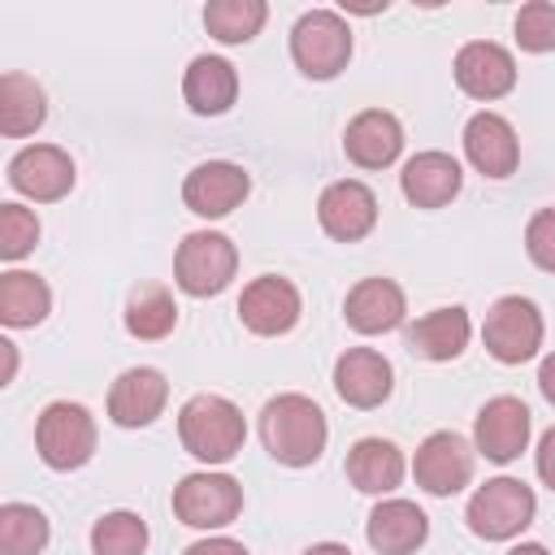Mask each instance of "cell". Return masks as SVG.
Here are the masks:
<instances>
[{"mask_svg": "<svg viewBox=\"0 0 555 555\" xmlns=\"http://www.w3.org/2000/svg\"><path fill=\"white\" fill-rule=\"evenodd\" d=\"M243 512V486L230 473H191L173 490V516L191 529H221Z\"/></svg>", "mask_w": 555, "mask_h": 555, "instance_id": "obj_8", "label": "cell"}, {"mask_svg": "<svg viewBox=\"0 0 555 555\" xmlns=\"http://www.w3.org/2000/svg\"><path fill=\"white\" fill-rule=\"evenodd\" d=\"M9 182H13V191H22V195H30L39 204H52V199L69 195L74 160L52 143H35V147H22L9 160Z\"/></svg>", "mask_w": 555, "mask_h": 555, "instance_id": "obj_12", "label": "cell"}, {"mask_svg": "<svg viewBox=\"0 0 555 555\" xmlns=\"http://www.w3.org/2000/svg\"><path fill=\"white\" fill-rule=\"evenodd\" d=\"M516 43L525 52H551L555 48V4L533 0L516 13Z\"/></svg>", "mask_w": 555, "mask_h": 555, "instance_id": "obj_33", "label": "cell"}, {"mask_svg": "<svg viewBox=\"0 0 555 555\" xmlns=\"http://www.w3.org/2000/svg\"><path fill=\"white\" fill-rule=\"evenodd\" d=\"M481 338H486V351L499 364H520V360L538 356V347H542V312H538V304L520 299V295H503L486 312Z\"/></svg>", "mask_w": 555, "mask_h": 555, "instance_id": "obj_7", "label": "cell"}, {"mask_svg": "<svg viewBox=\"0 0 555 555\" xmlns=\"http://www.w3.org/2000/svg\"><path fill=\"white\" fill-rule=\"evenodd\" d=\"M468 312L464 308H434L408 330V347L425 360H455L468 347Z\"/></svg>", "mask_w": 555, "mask_h": 555, "instance_id": "obj_25", "label": "cell"}, {"mask_svg": "<svg viewBox=\"0 0 555 555\" xmlns=\"http://www.w3.org/2000/svg\"><path fill=\"white\" fill-rule=\"evenodd\" d=\"M169 399V382L156 369H126L108 390V416L126 429L152 425Z\"/></svg>", "mask_w": 555, "mask_h": 555, "instance_id": "obj_18", "label": "cell"}, {"mask_svg": "<svg viewBox=\"0 0 555 555\" xmlns=\"http://www.w3.org/2000/svg\"><path fill=\"white\" fill-rule=\"evenodd\" d=\"M347 477L364 494H390L403 481V451L386 438H360L347 455Z\"/></svg>", "mask_w": 555, "mask_h": 555, "instance_id": "obj_24", "label": "cell"}, {"mask_svg": "<svg viewBox=\"0 0 555 555\" xmlns=\"http://www.w3.org/2000/svg\"><path fill=\"white\" fill-rule=\"evenodd\" d=\"M538 477L555 490V429H546L538 442Z\"/></svg>", "mask_w": 555, "mask_h": 555, "instance_id": "obj_36", "label": "cell"}, {"mask_svg": "<svg viewBox=\"0 0 555 555\" xmlns=\"http://www.w3.org/2000/svg\"><path fill=\"white\" fill-rule=\"evenodd\" d=\"M464 152H468V160H473L486 178H507V173H516V160H520L516 130H512V121L499 117V113H477V117H468V126H464Z\"/></svg>", "mask_w": 555, "mask_h": 555, "instance_id": "obj_17", "label": "cell"}, {"mask_svg": "<svg viewBox=\"0 0 555 555\" xmlns=\"http://www.w3.org/2000/svg\"><path fill=\"white\" fill-rule=\"evenodd\" d=\"M429 538V520L408 499H386L369 516V546L382 555H412Z\"/></svg>", "mask_w": 555, "mask_h": 555, "instance_id": "obj_22", "label": "cell"}, {"mask_svg": "<svg viewBox=\"0 0 555 555\" xmlns=\"http://www.w3.org/2000/svg\"><path fill=\"white\" fill-rule=\"evenodd\" d=\"M304 555H351L343 542H317V546H308Z\"/></svg>", "mask_w": 555, "mask_h": 555, "instance_id": "obj_38", "label": "cell"}, {"mask_svg": "<svg viewBox=\"0 0 555 555\" xmlns=\"http://www.w3.org/2000/svg\"><path fill=\"white\" fill-rule=\"evenodd\" d=\"M173 325H178V304H173V295L165 286L143 282V286L130 291V299H126V330L134 338H165Z\"/></svg>", "mask_w": 555, "mask_h": 555, "instance_id": "obj_28", "label": "cell"}, {"mask_svg": "<svg viewBox=\"0 0 555 555\" xmlns=\"http://www.w3.org/2000/svg\"><path fill=\"white\" fill-rule=\"evenodd\" d=\"M455 82L473 100H499L516 87V61L507 48H499L490 39H473L455 56Z\"/></svg>", "mask_w": 555, "mask_h": 555, "instance_id": "obj_13", "label": "cell"}, {"mask_svg": "<svg viewBox=\"0 0 555 555\" xmlns=\"http://www.w3.org/2000/svg\"><path fill=\"white\" fill-rule=\"evenodd\" d=\"M260 438L278 464L304 468L325 451L330 425H325V412L308 395H278L260 412Z\"/></svg>", "mask_w": 555, "mask_h": 555, "instance_id": "obj_1", "label": "cell"}, {"mask_svg": "<svg viewBox=\"0 0 555 555\" xmlns=\"http://www.w3.org/2000/svg\"><path fill=\"white\" fill-rule=\"evenodd\" d=\"M343 152H347V160H356L360 169H386V165L403 152V126H399L395 113H386V108H364V113L347 126Z\"/></svg>", "mask_w": 555, "mask_h": 555, "instance_id": "obj_19", "label": "cell"}, {"mask_svg": "<svg viewBox=\"0 0 555 555\" xmlns=\"http://www.w3.org/2000/svg\"><path fill=\"white\" fill-rule=\"evenodd\" d=\"M525 251H529V260H533L538 269L555 273V208L533 212V221H529V230H525Z\"/></svg>", "mask_w": 555, "mask_h": 555, "instance_id": "obj_34", "label": "cell"}, {"mask_svg": "<svg viewBox=\"0 0 555 555\" xmlns=\"http://www.w3.org/2000/svg\"><path fill=\"white\" fill-rule=\"evenodd\" d=\"M234 269H238V251H234V243H230L225 234H217V230H195V234H186L182 247H178V256H173V278H178V286H182L186 295H195V299L225 291L230 278H234Z\"/></svg>", "mask_w": 555, "mask_h": 555, "instance_id": "obj_6", "label": "cell"}, {"mask_svg": "<svg viewBox=\"0 0 555 555\" xmlns=\"http://www.w3.org/2000/svg\"><path fill=\"white\" fill-rule=\"evenodd\" d=\"M507 555H551L546 546H538V542H520V546H512Z\"/></svg>", "mask_w": 555, "mask_h": 555, "instance_id": "obj_39", "label": "cell"}, {"mask_svg": "<svg viewBox=\"0 0 555 555\" xmlns=\"http://www.w3.org/2000/svg\"><path fill=\"white\" fill-rule=\"evenodd\" d=\"M347 325L360 330V334H386L403 321V291L390 282V278H364L347 291Z\"/></svg>", "mask_w": 555, "mask_h": 555, "instance_id": "obj_21", "label": "cell"}, {"mask_svg": "<svg viewBox=\"0 0 555 555\" xmlns=\"http://www.w3.org/2000/svg\"><path fill=\"white\" fill-rule=\"evenodd\" d=\"M238 317L251 334H264V338L286 334L299 321V291L278 273H264V278L247 282V291L238 299Z\"/></svg>", "mask_w": 555, "mask_h": 555, "instance_id": "obj_14", "label": "cell"}, {"mask_svg": "<svg viewBox=\"0 0 555 555\" xmlns=\"http://www.w3.org/2000/svg\"><path fill=\"white\" fill-rule=\"evenodd\" d=\"M291 56L308 78H334L338 69H347L351 61V30L338 13L330 9H312L295 22L291 30Z\"/></svg>", "mask_w": 555, "mask_h": 555, "instance_id": "obj_5", "label": "cell"}, {"mask_svg": "<svg viewBox=\"0 0 555 555\" xmlns=\"http://www.w3.org/2000/svg\"><path fill=\"white\" fill-rule=\"evenodd\" d=\"M147 525L134 512H108L91 525V551L95 555H143Z\"/></svg>", "mask_w": 555, "mask_h": 555, "instance_id": "obj_31", "label": "cell"}, {"mask_svg": "<svg viewBox=\"0 0 555 555\" xmlns=\"http://www.w3.org/2000/svg\"><path fill=\"white\" fill-rule=\"evenodd\" d=\"M182 555H247V546L234 538H204V542H191Z\"/></svg>", "mask_w": 555, "mask_h": 555, "instance_id": "obj_35", "label": "cell"}, {"mask_svg": "<svg viewBox=\"0 0 555 555\" xmlns=\"http://www.w3.org/2000/svg\"><path fill=\"white\" fill-rule=\"evenodd\" d=\"M52 308V291L43 278L26 273V269H9L0 273V321L22 330V325H39Z\"/></svg>", "mask_w": 555, "mask_h": 555, "instance_id": "obj_26", "label": "cell"}, {"mask_svg": "<svg viewBox=\"0 0 555 555\" xmlns=\"http://www.w3.org/2000/svg\"><path fill=\"white\" fill-rule=\"evenodd\" d=\"M43 117H48V104H43L39 82L26 74H4L0 78V130L9 139H22V134H35Z\"/></svg>", "mask_w": 555, "mask_h": 555, "instance_id": "obj_27", "label": "cell"}, {"mask_svg": "<svg viewBox=\"0 0 555 555\" xmlns=\"http://www.w3.org/2000/svg\"><path fill=\"white\" fill-rule=\"evenodd\" d=\"M247 191H251L247 169L243 165H230V160H204L182 182V199L199 217H225V212H234L247 199Z\"/></svg>", "mask_w": 555, "mask_h": 555, "instance_id": "obj_10", "label": "cell"}, {"mask_svg": "<svg viewBox=\"0 0 555 555\" xmlns=\"http://www.w3.org/2000/svg\"><path fill=\"white\" fill-rule=\"evenodd\" d=\"M460 182H464L460 160L447 156V152H416L403 165V173H399V186H403V195L416 208H442V204H451L460 195Z\"/></svg>", "mask_w": 555, "mask_h": 555, "instance_id": "obj_20", "label": "cell"}, {"mask_svg": "<svg viewBox=\"0 0 555 555\" xmlns=\"http://www.w3.org/2000/svg\"><path fill=\"white\" fill-rule=\"evenodd\" d=\"M473 438H477V451H481L486 460H494V464L516 460V455L529 447V408H525L520 399H512V395L490 399V403L477 412Z\"/></svg>", "mask_w": 555, "mask_h": 555, "instance_id": "obj_15", "label": "cell"}, {"mask_svg": "<svg viewBox=\"0 0 555 555\" xmlns=\"http://www.w3.org/2000/svg\"><path fill=\"white\" fill-rule=\"evenodd\" d=\"M412 473H416V486L425 494H455L468 486L473 477V447L451 434V429H438L429 434L421 447H416V460H412Z\"/></svg>", "mask_w": 555, "mask_h": 555, "instance_id": "obj_9", "label": "cell"}, {"mask_svg": "<svg viewBox=\"0 0 555 555\" xmlns=\"http://www.w3.org/2000/svg\"><path fill=\"white\" fill-rule=\"evenodd\" d=\"M182 95H186V104H191L195 113L217 117V113H225V108L234 104V95H238V74H234V65H230L225 56H195V61L186 65Z\"/></svg>", "mask_w": 555, "mask_h": 555, "instance_id": "obj_23", "label": "cell"}, {"mask_svg": "<svg viewBox=\"0 0 555 555\" xmlns=\"http://www.w3.org/2000/svg\"><path fill=\"white\" fill-rule=\"evenodd\" d=\"M178 438H182V447L195 460L225 464V460H234L243 451L247 425H243V412L230 399H221V395H195L178 412Z\"/></svg>", "mask_w": 555, "mask_h": 555, "instance_id": "obj_2", "label": "cell"}, {"mask_svg": "<svg viewBox=\"0 0 555 555\" xmlns=\"http://www.w3.org/2000/svg\"><path fill=\"white\" fill-rule=\"evenodd\" d=\"M538 386H542V395L555 403V356L542 360V369H538Z\"/></svg>", "mask_w": 555, "mask_h": 555, "instance_id": "obj_37", "label": "cell"}, {"mask_svg": "<svg viewBox=\"0 0 555 555\" xmlns=\"http://www.w3.org/2000/svg\"><path fill=\"white\" fill-rule=\"evenodd\" d=\"M269 17V4L264 0H212L204 4V26L208 35H217L221 43H247L260 35Z\"/></svg>", "mask_w": 555, "mask_h": 555, "instance_id": "obj_29", "label": "cell"}, {"mask_svg": "<svg viewBox=\"0 0 555 555\" xmlns=\"http://www.w3.org/2000/svg\"><path fill=\"white\" fill-rule=\"evenodd\" d=\"M35 447H39V460L56 473H69V468H82L95 451V421L82 403H48L43 416L35 421Z\"/></svg>", "mask_w": 555, "mask_h": 555, "instance_id": "obj_4", "label": "cell"}, {"mask_svg": "<svg viewBox=\"0 0 555 555\" xmlns=\"http://www.w3.org/2000/svg\"><path fill=\"white\" fill-rule=\"evenodd\" d=\"M533 512H538V499H533V490H529L525 481H516V477H494V481L477 486V494L468 499L464 520H468V529H473L477 538H486V542H507V538H516V533L533 520Z\"/></svg>", "mask_w": 555, "mask_h": 555, "instance_id": "obj_3", "label": "cell"}, {"mask_svg": "<svg viewBox=\"0 0 555 555\" xmlns=\"http://www.w3.org/2000/svg\"><path fill=\"white\" fill-rule=\"evenodd\" d=\"M35 238H39L35 212L22 208V204H0V256L17 260V256H26L35 247Z\"/></svg>", "mask_w": 555, "mask_h": 555, "instance_id": "obj_32", "label": "cell"}, {"mask_svg": "<svg viewBox=\"0 0 555 555\" xmlns=\"http://www.w3.org/2000/svg\"><path fill=\"white\" fill-rule=\"evenodd\" d=\"M48 546V516L30 503L0 507V551L4 555H39Z\"/></svg>", "mask_w": 555, "mask_h": 555, "instance_id": "obj_30", "label": "cell"}, {"mask_svg": "<svg viewBox=\"0 0 555 555\" xmlns=\"http://www.w3.org/2000/svg\"><path fill=\"white\" fill-rule=\"evenodd\" d=\"M390 386H395V369L373 347H351L334 364V390L351 408H377L390 395Z\"/></svg>", "mask_w": 555, "mask_h": 555, "instance_id": "obj_16", "label": "cell"}, {"mask_svg": "<svg viewBox=\"0 0 555 555\" xmlns=\"http://www.w3.org/2000/svg\"><path fill=\"white\" fill-rule=\"evenodd\" d=\"M317 217H321V230L338 243H356L364 238L373 225H377V195L356 182V178H343V182H330L317 199Z\"/></svg>", "mask_w": 555, "mask_h": 555, "instance_id": "obj_11", "label": "cell"}]
</instances>
